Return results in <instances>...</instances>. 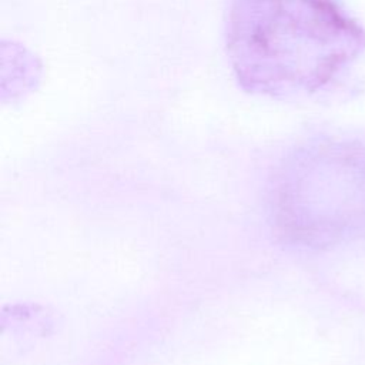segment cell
Instances as JSON below:
<instances>
[{
  "mask_svg": "<svg viewBox=\"0 0 365 365\" xmlns=\"http://www.w3.org/2000/svg\"><path fill=\"white\" fill-rule=\"evenodd\" d=\"M224 26L238 86L277 100L325 91L365 50L364 29L335 0H231Z\"/></svg>",
  "mask_w": 365,
  "mask_h": 365,
  "instance_id": "1",
  "label": "cell"
},
{
  "mask_svg": "<svg viewBox=\"0 0 365 365\" xmlns=\"http://www.w3.org/2000/svg\"><path fill=\"white\" fill-rule=\"evenodd\" d=\"M269 212L282 241L298 248L365 235V145L321 140L295 150L274 177Z\"/></svg>",
  "mask_w": 365,
  "mask_h": 365,
  "instance_id": "2",
  "label": "cell"
}]
</instances>
